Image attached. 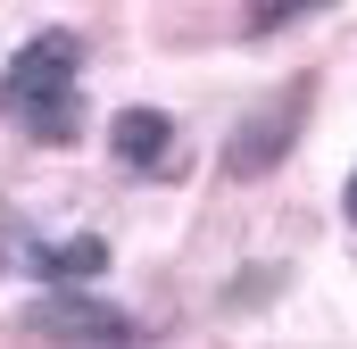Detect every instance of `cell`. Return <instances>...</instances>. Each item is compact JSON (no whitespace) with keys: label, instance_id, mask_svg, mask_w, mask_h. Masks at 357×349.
I'll return each mask as SVG.
<instances>
[{"label":"cell","instance_id":"1","mask_svg":"<svg viewBox=\"0 0 357 349\" xmlns=\"http://www.w3.org/2000/svg\"><path fill=\"white\" fill-rule=\"evenodd\" d=\"M75 75H84V42L75 34H33L0 75V117L33 142H75V125H84Z\"/></svg>","mask_w":357,"mask_h":349},{"label":"cell","instance_id":"2","mask_svg":"<svg viewBox=\"0 0 357 349\" xmlns=\"http://www.w3.org/2000/svg\"><path fill=\"white\" fill-rule=\"evenodd\" d=\"M307 91H316V84H282L258 117H241V125H233V142H225V174H266V167H282V150L299 142Z\"/></svg>","mask_w":357,"mask_h":349},{"label":"cell","instance_id":"3","mask_svg":"<svg viewBox=\"0 0 357 349\" xmlns=\"http://www.w3.org/2000/svg\"><path fill=\"white\" fill-rule=\"evenodd\" d=\"M108 150H116L125 167H142V174H167V158H175V125H167L158 108H116Z\"/></svg>","mask_w":357,"mask_h":349},{"label":"cell","instance_id":"4","mask_svg":"<svg viewBox=\"0 0 357 349\" xmlns=\"http://www.w3.org/2000/svg\"><path fill=\"white\" fill-rule=\"evenodd\" d=\"M33 325L59 333V341H125V333H133L116 308H91V299H67V291H50V299L33 308Z\"/></svg>","mask_w":357,"mask_h":349},{"label":"cell","instance_id":"5","mask_svg":"<svg viewBox=\"0 0 357 349\" xmlns=\"http://www.w3.org/2000/svg\"><path fill=\"white\" fill-rule=\"evenodd\" d=\"M316 8H333V0H250V34H282V25H299V17H316Z\"/></svg>","mask_w":357,"mask_h":349},{"label":"cell","instance_id":"6","mask_svg":"<svg viewBox=\"0 0 357 349\" xmlns=\"http://www.w3.org/2000/svg\"><path fill=\"white\" fill-rule=\"evenodd\" d=\"M100 242H67V250H33V274H100Z\"/></svg>","mask_w":357,"mask_h":349},{"label":"cell","instance_id":"7","mask_svg":"<svg viewBox=\"0 0 357 349\" xmlns=\"http://www.w3.org/2000/svg\"><path fill=\"white\" fill-rule=\"evenodd\" d=\"M341 200H349V225H357V174H349V191H341Z\"/></svg>","mask_w":357,"mask_h":349}]
</instances>
